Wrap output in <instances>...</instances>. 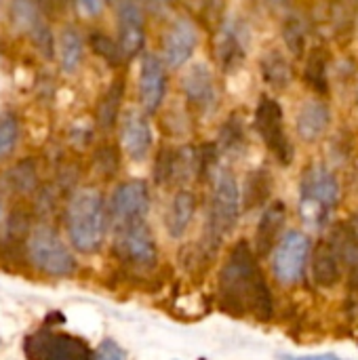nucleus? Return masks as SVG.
Masks as SVG:
<instances>
[{
  "mask_svg": "<svg viewBox=\"0 0 358 360\" xmlns=\"http://www.w3.org/2000/svg\"><path fill=\"white\" fill-rule=\"evenodd\" d=\"M171 0H143V4L152 11V13H162L169 6Z\"/></svg>",
  "mask_w": 358,
  "mask_h": 360,
  "instance_id": "58836bf2",
  "label": "nucleus"
},
{
  "mask_svg": "<svg viewBox=\"0 0 358 360\" xmlns=\"http://www.w3.org/2000/svg\"><path fill=\"white\" fill-rule=\"evenodd\" d=\"M270 188H272V177L264 169L251 173L245 184V196H243L245 207L253 209V207H260L262 202H266L270 196Z\"/></svg>",
  "mask_w": 358,
  "mask_h": 360,
  "instance_id": "393cba45",
  "label": "nucleus"
},
{
  "mask_svg": "<svg viewBox=\"0 0 358 360\" xmlns=\"http://www.w3.org/2000/svg\"><path fill=\"white\" fill-rule=\"evenodd\" d=\"M114 234H116V251L127 264L135 268L154 266L156 243L146 221H135L114 228Z\"/></svg>",
  "mask_w": 358,
  "mask_h": 360,
  "instance_id": "1a4fd4ad",
  "label": "nucleus"
},
{
  "mask_svg": "<svg viewBox=\"0 0 358 360\" xmlns=\"http://www.w3.org/2000/svg\"><path fill=\"white\" fill-rule=\"evenodd\" d=\"M358 13V0H331V23L335 32H346L352 27Z\"/></svg>",
  "mask_w": 358,
  "mask_h": 360,
  "instance_id": "7c9ffc66",
  "label": "nucleus"
},
{
  "mask_svg": "<svg viewBox=\"0 0 358 360\" xmlns=\"http://www.w3.org/2000/svg\"><path fill=\"white\" fill-rule=\"evenodd\" d=\"M196 213V198L192 192L181 190L175 194L169 215H167V230L173 238H179L186 234L188 226L192 224V217Z\"/></svg>",
  "mask_w": 358,
  "mask_h": 360,
  "instance_id": "412c9836",
  "label": "nucleus"
},
{
  "mask_svg": "<svg viewBox=\"0 0 358 360\" xmlns=\"http://www.w3.org/2000/svg\"><path fill=\"white\" fill-rule=\"evenodd\" d=\"M196 173H200V150L186 146L179 152H175V173L173 179L177 181H190Z\"/></svg>",
  "mask_w": 358,
  "mask_h": 360,
  "instance_id": "cd10ccee",
  "label": "nucleus"
},
{
  "mask_svg": "<svg viewBox=\"0 0 358 360\" xmlns=\"http://www.w3.org/2000/svg\"><path fill=\"white\" fill-rule=\"evenodd\" d=\"M57 55H59V63L63 72L72 74L78 70L82 55H84V42L76 27H63L59 42H57Z\"/></svg>",
  "mask_w": 358,
  "mask_h": 360,
  "instance_id": "4be33fe9",
  "label": "nucleus"
},
{
  "mask_svg": "<svg viewBox=\"0 0 358 360\" xmlns=\"http://www.w3.org/2000/svg\"><path fill=\"white\" fill-rule=\"evenodd\" d=\"M89 42H91V49H93L101 59H106V61L112 63V65L120 63V59L124 57L120 44H116V42H114L110 36H106L103 32H93Z\"/></svg>",
  "mask_w": 358,
  "mask_h": 360,
  "instance_id": "2f4dec72",
  "label": "nucleus"
},
{
  "mask_svg": "<svg viewBox=\"0 0 358 360\" xmlns=\"http://www.w3.org/2000/svg\"><path fill=\"white\" fill-rule=\"evenodd\" d=\"M36 4L40 6L42 13H53L55 8V0H36Z\"/></svg>",
  "mask_w": 358,
  "mask_h": 360,
  "instance_id": "ea45409f",
  "label": "nucleus"
},
{
  "mask_svg": "<svg viewBox=\"0 0 358 360\" xmlns=\"http://www.w3.org/2000/svg\"><path fill=\"white\" fill-rule=\"evenodd\" d=\"M270 2H272L274 6H285V4H287V0H270Z\"/></svg>",
  "mask_w": 358,
  "mask_h": 360,
  "instance_id": "a19ab883",
  "label": "nucleus"
},
{
  "mask_svg": "<svg viewBox=\"0 0 358 360\" xmlns=\"http://www.w3.org/2000/svg\"><path fill=\"white\" fill-rule=\"evenodd\" d=\"M219 141H222V148L226 152H234L243 146L245 141V135H243V122H241V116H230V120L222 127L219 131Z\"/></svg>",
  "mask_w": 358,
  "mask_h": 360,
  "instance_id": "473e14b6",
  "label": "nucleus"
},
{
  "mask_svg": "<svg viewBox=\"0 0 358 360\" xmlns=\"http://www.w3.org/2000/svg\"><path fill=\"white\" fill-rule=\"evenodd\" d=\"M30 262L49 276H70L76 270L74 255L63 245L59 234L46 226H38L27 240Z\"/></svg>",
  "mask_w": 358,
  "mask_h": 360,
  "instance_id": "39448f33",
  "label": "nucleus"
},
{
  "mask_svg": "<svg viewBox=\"0 0 358 360\" xmlns=\"http://www.w3.org/2000/svg\"><path fill=\"white\" fill-rule=\"evenodd\" d=\"M241 213V194L236 179L230 171H219L213 186L211 215H209V236L215 240L224 238L236 224Z\"/></svg>",
  "mask_w": 358,
  "mask_h": 360,
  "instance_id": "423d86ee",
  "label": "nucleus"
},
{
  "mask_svg": "<svg viewBox=\"0 0 358 360\" xmlns=\"http://www.w3.org/2000/svg\"><path fill=\"white\" fill-rule=\"evenodd\" d=\"M93 356H95V360H127L124 350L112 340H103L97 346V350L93 352Z\"/></svg>",
  "mask_w": 358,
  "mask_h": 360,
  "instance_id": "f704fd0d",
  "label": "nucleus"
},
{
  "mask_svg": "<svg viewBox=\"0 0 358 360\" xmlns=\"http://www.w3.org/2000/svg\"><path fill=\"white\" fill-rule=\"evenodd\" d=\"M285 205L283 202H272L266 213L260 219L257 232H255V251L260 255H268L276 243V236L281 232V228L285 226Z\"/></svg>",
  "mask_w": 358,
  "mask_h": 360,
  "instance_id": "6ab92c4d",
  "label": "nucleus"
},
{
  "mask_svg": "<svg viewBox=\"0 0 358 360\" xmlns=\"http://www.w3.org/2000/svg\"><path fill=\"white\" fill-rule=\"evenodd\" d=\"M262 76L268 86L283 91L291 84V65L281 51H268L262 59Z\"/></svg>",
  "mask_w": 358,
  "mask_h": 360,
  "instance_id": "5701e85b",
  "label": "nucleus"
},
{
  "mask_svg": "<svg viewBox=\"0 0 358 360\" xmlns=\"http://www.w3.org/2000/svg\"><path fill=\"white\" fill-rule=\"evenodd\" d=\"M122 91H124V82L114 80L112 86L106 91V95L101 97V101L97 105V122H99L101 129H112L116 124L118 114H120Z\"/></svg>",
  "mask_w": 358,
  "mask_h": 360,
  "instance_id": "b1692460",
  "label": "nucleus"
},
{
  "mask_svg": "<svg viewBox=\"0 0 358 360\" xmlns=\"http://www.w3.org/2000/svg\"><path fill=\"white\" fill-rule=\"evenodd\" d=\"M8 17L13 25L21 32L27 34L38 49V53L46 59H51L57 51L55 36L49 27V23L42 19V11L34 0H11L8 4Z\"/></svg>",
  "mask_w": 358,
  "mask_h": 360,
  "instance_id": "6e6552de",
  "label": "nucleus"
},
{
  "mask_svg": "<svg viewBox=\"0 0 358 360\" xmlns=\"http://www.w3.org/2000/svg\"><path fill=\"white\" fill-rule=\"evenodd\" d=\"M342 259L338 255V251L333 249L331 243H325L317 249L314 257H312V278L317 285L321 287H333L340 276H342Z\"/></svg>",
  "mask_w": 358,
  "mask_h": 360,
  "instance_id": "aec40b11",
  "label": "nucleus"
},
{
  "mask_svg": "<svg viewBox=\"0 0 358 360\" xmlns=\"http://www.w3.org/2000/svg\"><path fill=\"white\" fill-rule=\"evenodd\" d=\"M279 360H342L335 354H312V356H287V354H281Z\"/></svg>",
  "mask_w": 358,
  "mask_h": 360,
  "instance_id": "4c0bfd02",
  "label": "nucleus"
},
{
  "mask_svg": "<svg viewBox=\"0 0 358 360\" xmlns=\"http://www.w3.org/2000/svg\"><path fill=\"white\" fill-rule=\"evenodd\" d=\"M120 141H122L124 154L133 162H143L150 156V150H152V129H150L148 118L141 112L129 110L122 116Z\"/></svg>",
  "mask_w": 358,
  "mask_h": 360,
  "instance_id": "f8f14e48",
  "label": "nucleus"
},
{
  "mask_svg": "<svg viewBox=\"0 0 358 360\" xmlns=\"http://www.w3.org/2000/svg\"><path fill=\"white\" fill-rule=\"evenodd\" d=\"M331 122L329 108L323 101H308L298 114V133L304 141H317Z\"/></svg>",
  "mask_w": 358,
  "mask_h": 360,
  "instance_id": "a211bd4d",
  "label": "nucleus"
},
{
  "mask_svg": "<svg viewBox=\"0 0 358 360\" xmlns=\"http://www.w3.org/2000/svg\"><path fill=\"white\" fill-rule=\"evenodd\" d=\"M19 133H21L19 120L13 114H6L4 118H0V162L6 160L17 148Z\"/></svg>",
  "mask_w": 358,
  "mask_h": 360,
  "instance_id": "c756f323",
  "label": "nucleus"
},
{
  "mask_svg": "<svg viewBox=\"0 0 358 360\" xmlns=\"http://www.w3.org/2000/svg\"><path fill=\"white\" fill-rule=\"evenodd\" d=\"M173 173H175V152L173 150H162L158 154V160H156V171H154V177L158 184H167L173 179Z\"/></svg>",
  "mask_w": 358,
  "mask_h": 360,
  "instance_id": "72a5a7b5",
  "label": "nucleus"
},
{
  "mask_svg": "<svg viewBox=\"0 0 358 360\" xmlns=\"http://www.w3.org/2000/svg\"><path fill=\"white\" fill-rule=\"evenodd\" d=\"M0 221H2V202H0Z\"/></svg>",
  "mask_w": 358,
  "mask_h": 360,
  "instance_id": "79ce46f5",
  "label": "nucleus"
},
{
  "mask_svg": "<svg viewBox=\"0 0 358 360\" xmlns=\"http://www.w3.org/2000/svg\"><path fill=\"white\" fill-rule=\"evenodd\" d=\"M255 122H257V131H260L262 139L266 141V146L274 152V156L283 165H289L293 160V146L287 139L285 129H283L281 105L270 97H262L257 112H255Z\"/></svg>",
  "mask_w": 358,
  "mask_h": 360,
  "instance_id": "9b49d317",
  "label": "nucleus"
},
{
  "mask_svg": "<svg viewBox=\"0 0 358 360\" xmlns=\"http://www.w3.org/2000/svg\"><path fill=\"white\" fill-rule=\"evenodd\" d=\"M181 89L188 101L200 112H211L217 101L213 74L205 63H194L181 78Z\"/></svg>",
  "mask_w": 358,
  "mask_h": 360,
  "instance_id": "dca6fc26",
  "label": "nucleus"
},
{
  "mask_svg": "<svg viewBox=\"0 0 358 360\" xmlns=\"http://www.w3.org/2000/svg\"><path fill=\"white\" fill-rule=\"evenodd\" d=\"M23 354L27 360H95L82 340L49 327H42L23 340Z\"/></svg>",
  "mask_w": 358,
  "mask_h": 360,
  "instance_id": "20e7f679",
  "label": "nucleus"
},
{
  "mask_svg": "<svg viewBox=\"0 0 358 360\" xmlns=\"http://www.w3.org/2000/svg\"><path fill=\"white\" fill-rule=\"evenodd\" d=\"M215 55L226 72L238 70V65L245 61L247 55V30L243 23L238 21L224 23L215 40Z\"/></svg>",
  "mask_w": 358,
  "mask_h": 360,
  "instance_id": "2eb2a0df",
  "label": "nucleus"
},
{
  "mask_svg": "<svg viewBox=\"0 0 358 360\" xmlns=\"http://www.w3.org/2000/svg\"><path fill=\"white\" fill-rule=\"evenodd\" d=\"M340 196V186L333 173L323 167L314 165L302 175L300 188V213L306 224L321 228L327 224L335 202Z\"/></svg>",
  "mask_w": 358,
  "mask_h": 360,
  "instance_id": "7ed1b4c3",
  "label": "nucleus"
},
{
  "mask_svg": "<svg viewBox=\"0 0 358 360\" xmlns=\"http://www.w3.org/2000/svg\"><path fill=\"white\" fill-rule=\"evenodd\" d=\"M283 38H285V44L291 51V55H295V57L304 55L308 34H306V23L300 15L287 17L285 25H283Z\"/></svg>",
  "mask_w": 358,
  "mask_h": 360,
  "instance_id": "bb28decb",
  "label": "nucleus"
},
{
  "mask_svg": "<svg viewBox=\"0 0 358 360\" xmlns=\"http://www.w3.org/2000/svg\"><path fill=\"white\" fill-rule=\"evenodd\" d=\"M310 259V238L298 230L287 232L274 249V276L283 285H295Z\"/></svg>",
  "mask_w": 358,
  "mask_h": 360,
  "instance_id": "0eeeda50",
  "label": "nucleus"
},
{
  "mask_svg": "<svg viewBox=\"0 0 358 360\" xmlns=\"http://www.w3.org/2000/svg\"><path fill=\"white\" fill-rule=\"evenodd\" d=\"M8 181L13 186V190L17 192H32L36 181H38V173H36V165L32 158L19 160L11 171H8Z\"/></svg>",
  "mask_w": 358,
  "mask_h": 360,
  "instance_id": "c85d7f7f",
  "label": "nucleus"
},
{
  "mask_svg": "<svg viewBox=\"0 0 358 360\" xmlns=\"http://www.w3.org/2000/svg\"><path fill=\"white\" fill-rule=\"evenodd\" d=\"M65 228L70 243L80 253H95L103 238L108 228V213L103 196L93 188L78 190L65 209Z\"/></svg>",
  "mask_w": 358,
  "mask_h": 360,
  "instance_id": "f03ea898",
  "label": "nucleus"
},
{
  "mask_svg": "<svg viewBox=\"0 0 358 360\" xmlns=\"http://www.w3.org/2000/svg\"><path fill=\"white\" fill-rule=\"evenodd\" d=\"M143 13L137 0H122L118 6V44L124 57H135L143 46Z\"/></svg>",
  "mask_w": 358,
  "mask_h": 360,
  "instance_id": "ddd939ff",
  "label": "nucleus"
},
{
  "mask_svg": "<svg viewBox=\"0 0 358 360\" xmlns=\"http://www.w3.org/2000/svg\"><path fill=\"white\" fill-rule=\"evenodd\" d=\"M167 89V76L162 61L154 53H146L141 57V72H139V95L143 108L152 114L160 108Z\"/></svg>",
  "mask_w": 358,
  "mask_h": 360,
  "instance_id": "f3484780",
  "label": "nucleus"
},
{
  "mask_svg": "<svg viewBox=\"0 0 358 360\" xmlns=\"http://www.w3.org/2000/svg\"><path fill=\"white\" fill-rule=\"evenodd\" d=\"M219 297L224 306L236 314L249 312L257 319H268L272 314L270 291L247 243H238L230 253L219 274Z\"/></svg>",
  "mask_w": 358,
  "mask_h": 360,
  "instance_id": "f257e3e1",
  "label": "nucleus"
},
{
  "mask_svg": "<svg viewBox=\"0 0 358 360\" xmlns=\"http://www.w3.org/2000/svg\"><path fill=\"white\" fill-rule=\"evenodd\" d=\"M150 209V192L143 181H127L118 186L110 200V217L114 228L146 221Z\"/></svg>",
  "mask_w": 358,
  "mask_h": 360,
  "instance_id": "9d476101",
  "label": "nucleus"
},
{
  "mask_svg": "<svg viewBox=\"0 0 358 360\" xmlns=\"http://www.w3.org/2000/svg\"><path fill=\"white\" fill-rule=\"evenodd\" d=\"M196 42H198V36H196V27L192 21L188 19L173 21L162 38V55H165L167 65L171 68L184 65L192 57Z\"/></svg>",
  "mask_w": 358,
  "mask_h": 360,
  "instance_id": "4468645a",
  "label": "nucleus"
},
{
  "mask_svg": "<svg viewBox=\"0 0 358 360\" xmlns=\"http://www.w3.org/2000/svg\"><path fill=\"white\" fill-rule=\"evenodd\" d=\"M306 80L308 84L319 91V93H327V53L325 49H314L308 55L306 61Z\"/></svg>",
  "mask_w": 358,
  "mask_h": 360,
  "instance_id": "a878e982",
  "label": "nucleus"
},
{
  "mask_svg": "<svg viewBox=\"0 0 358 360\" xmlns=\"http://www.w3.org/2000/svg\"><path fill=\"white\" fill-rule=\"evenodd\" d=\"M76 4L87 15H99L103 8V0H76Z\"/></svg>",
  "mask_w": 358,
  "mask_h": 360,
  "instance_id": "c9c22d12",
  "label": "nucleus"
},
{
  "mask_svg": "<svg viewBox=\"0 0 358 360\" xmlns=\"http://www.w3.org/2000/svg\"><path fill=\"white\" fill-rule=\"evenodd\" d=\"M357 95H358V89H357Z\"/></svg>",
  "mask_w": 358,
  "mask_h": 360,
  "instance_id": "37998d69",
  "label": "nucleus"
},
{
  "mask_svg": "<svg viewBox=\"0 0 358 360\" xmlns=\"http://www.w3.org/2000/svg\"><path fill=\"white\" fill-rule=\"evenodd\" d=\"M224 6H226V0H207L209 17H211V19H217V17L224 13Z\"/></svg>",
  "mask_w": 358,
  "mask_h": 360,
  "instance_id": "e433bc0d",
  "label": "nucleus"
}]
</instances>
